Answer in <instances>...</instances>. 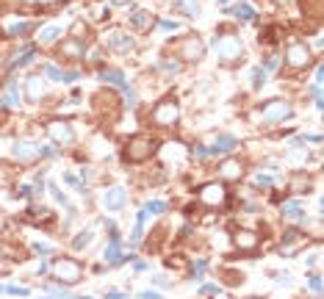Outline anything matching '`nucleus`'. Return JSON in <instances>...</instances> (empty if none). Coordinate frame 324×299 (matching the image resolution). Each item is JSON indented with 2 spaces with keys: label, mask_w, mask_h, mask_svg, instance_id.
Returning <instances> with one entry per match:
<instances>
[{
  "label": "nucleus",
  "mask_w": 324,
  "mask_h": 299,
  "mask_svg": "<svg viewBox=\"0 0 324 299\" xmlns=\"http://www.w3.org/2000/svg\"><path fill=\"white\" fill-rule=\"evenodd\" d=\"M236 147H238V142H236L233 136H224V133H222V136L216 138L210 147H205V150H208V156H222V152H230V150H236Z\"/></svg>",
  "instance_id": "nucleus-9"
},
{
  "label": "nucleus",
  "mask_w": 324,
  "mask_h": 299,
  "mask_svg": "<svg viewBox=\"0 0 324 299\" xmlns=\"http://www.w3.org/2000/svg\"><path fill=\"white\" fill-rule=\"evenodd\" d=\"M108 44H111L114 50H120V53H125V50L133 48V39H130V36H125V34H114L111 39H108Z\"/></svg>",
  "instance_id": "nucleus-14"
},
{
  "label": "nucleus",
  "mask_w": 324,
  "mask_h": 299,
  "mask_svg": "<svg viewBox=\"0 0 324 299\" xmlns=\"http://www.w3.org/2000/svg\"><path fill=\"white\" fill-rule=\"evenodd\" d=\"M142 299H158V294H152V291H144V294H142Z\"/></svg>",
  "instance_id": "nucleus-29"
},
{
  "label": "nucleus",
  "mask_w": 324,
  "mask_h": 299,
  "mask_svg": "<svg viewBox=\"0 0 324 299\" xmlns=\"http://www.w3.org/2000/svg\"><path fill=\"white\" fill-rule=\"evenodd\" d=\"M100 80H106V84H125V75H122L120 70H106V72H100Z\"/></svg>",
  "instance_id": "nucleus-18"
},
{
  "label": "nucleus",
  "mask_w": 324,
  "mask_h": 299,
  "mask_svg": "<svg viewBox=\"0 0 324 299\" xmlns=\"http://www.w3.org/2000/svg\"><path fill=\"white\" fill-rule=\"evenodd\" d=\"M214 50L219 53V58H222V61H233L236 56L241 53V42L236 39V36H228V39H216V42H214Z\"/></svg>",
  "instance_id": "nucleus-5"
},
{
  "label": "nucleus",
  "mask_w": 324,
  "mask_h": 299,
  "mask_svg": "<svg viewBox=\"0 0 324 299\" xmlns=\"http://www.w3.org/2000/svg\"><path fill=\"white\" fill-rule=\"evenodd\" d=\"M84 299H92V296H84Z\"/></svg>",
  "instance_id": "nucleus-33"
},
{
  "label": "nucleus",
  "mask_w": 324,
  "mask_h": 299,
  "mask_svg": "<svg viewBox=\"0 0 324 299\" xmlns=\"http://www.w3.org/2000/svg\"><path fill=\"white\" fill-rule=\"evenodd\" d=\"M50 133H53V138H61V142H72V130H70V125H61V122H53L50 125Z\"/></svg>",
  "instance_id": "nucleus-15"
},
{
  "label": "nucleus",
  "mask_w": 324,
  "mask_h": 299,
  "mask_svg": "<svg viewBox=\"0 0 324 299\" xmlns=\"http://www.w3.org/2000/svg\"><path fill=\"white\" fill-rule=\"evenodd\" d=\"M310 291H322V280L318 277H310Z\"/></svg>",
  "instance_id": "nucleus-27"
},
{
  "label": "nucleus",
  "mask_w": 324,
  "mask_h": 299,
  "mask_svg": "<svg viewBox=\"0 0 324 299\" xmlns=\"http://www.w3.org/2000/svg\"><path fill=\"white\" fill-rule=\"evenodd\" d=\"M219 174H222V178H228V180H236V178H241V161H236V158H230V161L219 164Z\"/></svg>",
  "instance_id": "nucleus-12"
},
{
  "label": "nucleus",
  "mask_w": 324,
  "mask_h": 299,
  "mask_svg": "<svg viewBox=\"0 0 324 299\" xmlns=\"http://www.w3.org/2000/svg\"><path fill=\"white\" fill-rule=\"evenodd\" d=\"M286 61L291 66H308L310 64V48L305 42H291L286 48Z\"/></svg>",
  "instance_id": "nucleus-4"
},
{
  "label": "nucleus",
  "mask_w": 324,
  "mask_h": 299,
  "mask_svg": "<svg viewBox=\"0 0 324 299\" xmlns=\"http://www.w3.org/2000/svg\"><path fill=\"white\" fill-rule=\"evenodd\" d=\"M58 36H61V28H58V25H50V28H44L42 34H39V42L50 44V42H56Z\"/></svg>",
  "instance_id": "nucleus-19"
},
{
  "label": "nucleus",
  "mask_w": 324,
  "mask_h": 299,
  "mask_svg": "<svg viewBox=\"0 0 324 299\" xmlns=\"http://www.w3.org/2000/svg\"><path fill=\"white\" fill-rule=\"evenodd\" d=\"M200 202H205V205H222L224 202V186L205 183L202 188H200Z\"/></svg>",
  "instance_id": "nucleus-6"
},
{
  "label": "nucleus",
  "mask_w": 324,
  "mask_h": 299,
  "mask_svg": "<svg viewBox=\"0 0 324 299\" xmlns=\"http://www.w3.org/2000/svg\"><path fill=\"white\" fill-rule=\"evenodd\" d=\"M264 84H266V70L255 66V70H252V89H260Z\"/></svg>",
  "instance_id": "nucleus-22"
},
{
  "label": "nucleus",
  "mask_w": 324,
  "mask_h": 299,
  "mask_svg": "<svg viewBox=\"0 0 324 299\" xmlns=\"http://www.w3.org/2000/svg\"><path fill=\"white\" fill-rule=\"evenodd\" d=\"M216 3H228V0H216Z\"/></svg>",
  "instance_id": "nucleus-30"
},
{
  "label": "nucleus",
  "mask_w": 324,
  "mask_h": 299,
  "mask_svg": "<svg viewBox=\"0 0 324 299\" xmlns=\"http://www.w3.org/2000/svg\"><path fill=\"white\" fill-rule=\"evenodd\" d=\"M111 3H122V0H111Z\"/></svg>",
  "instance_id": "nucleus-32"
},
{
  "label": "nucleus",
  "mask_w": 324,
  "mask_h": 299,
  "mask_svg": "<svg viewBox=\"0 0 324 299\" xmlns=\"http://www.w3.org/2000/svg\"><path fill=\"white\" fill-rule=\"evenodd\" d=\"M125 202H128V194H125V188H122V186H114V188H111L106 197H102V205H106L108 210L125 208Z\"/></svg>",
  "instance_id": "nucleus-8"
},
{
  "label": "nucleus",
  "mask_w": 324,
  "mask_h": 299,
  "mask_svg": "<svg viewBox=\"0 0 324 299\" xmlns=\"http://www.w3.org/2000/svg\"><path fill=\"white\" fill-rule=\"evenodd\" d=\"M230 12H233L238 20H252V17H255L252 6H246V3H238V6H236V8H230Z\"/></svg>",
  "instance_id": "nucleus-20"
},
{
  "label": "nucleus",
  "mask_w": 324,
  "mask_h": 299,
  "mask_svg": "<svg viewBox=\"0 0 324 299\" xmlns=\"http://www.w3.org/2000/svg\"><path fill=\"white\" fill-rule=\"evenodd\" d=\"M20 102V89H17V80H12V86L6 89V94L0 97V106L3 108H14Z\"/></svg>",
  "instance_id": "nucleus-13"
},
{
  "label": "nucleus",
  "mask_w": 324,
  "mask_h": 299,
  "mask_svg": "<svg viewBox=\"0 0 324 299\" xmlns=\"http://www.w3.org/2000/svg\"><path fill=\"white\" fill-rule=\"evenodd\" d=\"M147 17H150L147 12H136V14L130 17V22H133V25H138V28H144V25H147Z\"/></svg>",
  "instance_id": "nucleus-25"
},
{
  "label": "nucleus",
  "mask_w": 324,
  "mask_h": 299,
  "mask_svg": "<svg viewBox=\"0 0 324 299\" xmlns=\"http://www.w3.org/2000/svg\"><path fill=\"white\" fill-rule=\"evenodd\" d=\"M286 116H291L288 102H266V108H264V120L266 122H280V120H286Z\"/></svg>",
  "instance_id": "nucleus-7"
},
{
  "label": "nucleus",
  "mask_w": 324,
  "mask_h": 299,
  "mask_svg": "<svg viewBox=\"0 0 324 299\" xmlns=\"http://www.w3.org/2000/svg\"><path fill=\"white\" fill-rule=\"evenodd\" d=\"M14 156H17L20 161L39 158V144H36V142H17V147H14Z\"/></svg>",
  "instance_id": "nucleus-10"
},
{
  "label": "nucleus",
  "mask_w": 324,
  "mask_h": 299,
  "mask_svg": "<svg viewBox=\"0 0 324 299\" xmlns=\"http://www.w3.org/2000/svg\"><path fill=\"white\" fill-rule=\"evenodd\" d=\"M80 264L78 260H72V258H61V260H56V274H58L61 282H66V286H72V282L80 280Z\"/></svg>",
  "instance_id": "nucleus-3"
},
{
  "label": "nucleus",
  "mask_w": 324,
  "mask_h": 299,
  "mask_svg": "<svg viewBox=\"0 0 324 299\" xmlns=\"http://www.w3.org/2000/svg\"><path fill=\"white\" fill-rule=\"evenodd\" d=\"M30 30V22H14L12 28H8V34L12 36H22V34H28Z\"/></svg>",
  "instance_id": "nucleus-24"
},
{
  "label": "nucleus",
  "mask_w": 324,
  "mask_h": 299,
  "mask_svg": "<svg viewBox=\"0 0 324 299\" xmlns=\"http://www.w3.org/2000/svg\"><path fill=\"white\" fill-rule=\"evenodd\" d=\"M89 241H92V230H84V233H78V236H75L72 246H75V250H84V246H89Z\"/></svg>",
  "instance_id": "nucleus-21"
},
{
  "label": "nucleus",
  "mask_w": 324,
  "mask_h": 299,
  "mask_svg": "<svg viewBox=\"0 0 324 299\" xmlns=\"http://www.w3.org/2000/svg\"><path fill=\"white\" fill-rule=\"evenodd\" d=\"M42 89H44V86H42V78H36V75H34V78H28V100H30V102L39 100Z\"/></svg>",
  "instance_id": "nucleus-17"
},
{
  "label": "nucleus",
  "mask_w": 324,
  "mask_h": 299,
  "mask_svg": "<svg viewBox=\"0 0 324 299\" xmlns=\"http://www.w3.org/2000/svg\"><path fill=\"white\" fill-rule=\"evenodd\" d=\"M152 147H156V144L147 136H133L130 142H128V161L138 164V161H144V158H150Z\"/></svg>",
  "instance_id": "nucleus-2"
},
{
  "label": "nucleus",
  "mask_w": 324,
  "mask_h": 299,
  "mask_svg": "<svg viewBox=\"0 0 324 299\" xmlns=\"http://www.w3.org/2000/svg\"><path fill=\"white\" fill-rule=\"evenodd\" d=\"M36 3H48V0H36Z\"/></svg>",
  "instance_id": "nucleus-31"
},
{
  "label": "nucleus",
  "mask_w": 324,
  "mask_h": 299,
  "mask_svg": "<svg viewBox=\"0 0 324 299\" xmlns=\"http://www.w3.org/2000/svg\"><path fill=\"white\" fill-rule=\"evenodd\" d=\"M161 30H178V22H169V20H161Z\"/></svg>",
  "instance_id": "nucleus-26"
},
{
  "label": "nucleus",
  "mask_w": 324,
  "mask_h": 299,
  "mask_svg": "<svg viewBox=\"0 0 324 299\" xmlns=\"http://www.w3.org/2000/svg\"><path fill=\"white\" fill-rule=\"evenodd\" d=\"M178 116H180L178 102H174V100H164V102H158V106L152 108L150 120H152V125H158V128H172L174 122H178Z\"/></svg>",
  "instance_id": "nucleus-1"
},
{
  "label": "nucleus",
  "mask_w": 324,
  "mask_h": 299,
  "mask_svg": "<svg viewBox=\"0 0 324 299\" xmlns=\"http://www.w3.org/2000/svg\"><path fill=\"white\" fill-rule=\"evenodd\" d=\"M280 214L286 216V219H302V216H305V210H302L300 202H286L280 208Z\"/></svg>",
  "instance_id": "nucleus-16"
},
{
  "label": "nucleus",
  "mask_w": 324,
  "mask_h": 299,
  "mask_svg": "<svg viewBox=\"0 0 324 299\" xmlns=\"http://www.w3.org/2000/svg\"><path fill=\"white\" fill-rule=\"evenodd\" d=\"M277 64H280L277 58H266V70H277Z\"/></svg>",
  "instance_id": "nucleus-28"
},
{
  "label": "nucleus",
  "mask_w": 324,
  "mask_h": 299,
  "mask_svg": "<svg viewBox=\"0 0 324 299\" xmlns=\"http://www.w3.org/2000/svg\"><path fill=\"white\" fill-rule=\"evenodd\" d=\"M144 210H147V214H164V210H166V202H164V200H152V202L144 205Z\"/></svg>",
  "instance_id": "nucleus-23"
},
{
  "label": "nucleus",
  "mask_w": 324,
  "mask_h": 299,
  "mask_svg": "<svg viewBox=\"0 0 324 299\" xmlns=\"http://www.w3.org/2000/svg\"><path fill=\"white\" fill-rule=\"evenodd\" d=\"M258 244H260V238H258L255 233H250V230H241V233H236V246H238V250L252 252Z\"/></svg>",
  "instance_id": "nucleus-11"
}]
</instances>
